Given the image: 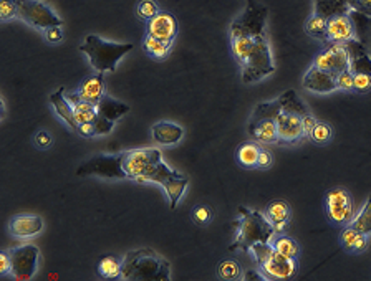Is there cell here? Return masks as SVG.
I'll return each instance as SVG.
<instances>
[{
	"mask_svg": "<svg viewBox=\"0 0 371 281\" xmlns=\"http://www.w3.org/2000/svg\"><path fill=\"white\" fill-rule=\"evenodd\" d=\"M239 220L234 222L237 233L234 242L230 243L229 251H250V247L255 243H270L274 238L275 230L267 220L265 215L257 212V210H250L247 207H239Z\"/></svg>",
	"mask_w": 371,
	"mask_h": 281,
	"instance_id": "obj_1",
	"label": "cell"
},
{
	"mask_svg": "<svg viewBox=\"0 0 371 281\" xmlns=\"http://www.w3.org/2000/svg\"><path fill=\"white\" fill-rule=\"evenodd\" d=\"M169 278H171V267L152 250L130 251L123 260L119 280L168 281Z\"/></svg>",
	"mask_w": 371,
	"mask_h": 281,
	"instance_id": "obj_2",
	"label": "cell"
},
{
	"mask_svg": "<svg viewBox=\"0 0 371 281\" xmlns=\"http://www.w3.org/2000/svg\"><path fill=\"white\" fill-rule=\"evenodd\" d=\"M133 50V43L103 40L98 35H88L80 45V52L88 56L90 63L98 73L117 72L118 61Z\"/></svg>",
	"mask_w": 371,
	"mask_h": 281,
	"instance_id": "obj_3",
	"label": "cell"
},
{
	"mask_svg": "<svg viewBox=\"0 0 371 281\" xmlns=\"http://www.w3.org/2000/svg\"><path fill=\"white\" fill-rule=\"evenodd\" d=\"M241 66H242V81L244 83H255L275 72L274 58H272L270 45L269 40H267V35L259 37L249 58H247Z\"/></svg>",
	"mask_w": 371,
	"mask_h": 281,
	"instance_id": "obj_4",
	"label": "cell"
},
{
	"mask_svg": "<svg viewBox=\"0 0 371 281\" xmlns=\"http://www.w3.org/2000/svg\"><path fill=\"white\" fill-rule=\"evenodd\" d=\"M136 182H154V184H159L168 196L169 209L174 210L177 204H179L181 197H183L186 187H188L189 180L183 174L174 171L164 160H161L156 165L154 171L148 174V176L139 177V179H136Z\"/></svg>",
	"mask_w": 371,
	"mask_h": 281,
	"instance_id": "obj_5",
	"label": "cell"
},
{
	"mask_svg": "<svg viewBox=\"0 0 371 281\" xmlns=\"http://www.w3.org/2000/svg\"><path fill=\"white\" fill-rule=\"evenodd\" d=\"M163 154L159 149L146 147V149H131V151L121 152V164L126 177L131 180L139 179V177L148 176L156 169Z\"/></svg>",
	"mask_w": 371,
	"mask_h": 281,
	"instance_id": "obj_6",
	"label": "cell"
},
{
	"mask_svg": "<svg viewBox=\"0 0 371 281\" xmlns=\"http://www.w3.org/2000/svg\"><path fill=\"white\" fill-rule=\"evenodd\" d=\"M265 22H267V7L255 0H247V6L242 15L232 22L229 28V39L232 37L249 35L259 37L265 35Z\"/></svg>",
	"mask_w": 371,
	"mask_h": 281,
	"instance_id": "obj_7",
	"label": "cell"
},
{
	"mask_svg": "<svg viewBox=\"0 0 371 281\" xmlns=\"http://www.w3.org/2000/svg\"><path fill=\"white\" fill-rule=\"evenodd\" d=\"M325 214L333 225H348L354 217V202L352 194L343 187L328 190L327 196H325Z\"/></svg>",
	"mask_w": 371,
	"mask_h": 281,
	"instance_id": "obj_8",
	"label": "cell"
},
{
	"mask_svg": "<svg viewBox=\"0 0 371 281\" xmlns=\"http://www.w3.org/2000/svg\"><path fill=\"white\" fill-rule=\"evenodd\" d=\"M80 177H101V179H128L123 171L121 154H98L77 169Z\"/></svg>",
	"mask_w": 371,
	"mask_h": 281,
	"instance_id": "obj_9",
	"label": "cell"
},
{
	"mask_svg": "<svg viewBox=\"0 0 371 281\" xmlns=\"http://www.w3.org/2000/svg\"><path fill=\"white\" fill-rule=\"evenodd\" d=\"M15 3H17V14L20 19L32 27L45 30L47 27L63 23V20L40 0H15Z\"/></svg>",
	"mask_w": 371,
	"mask_h": 281,
	"instance_id": "obj_10",
	"label": "cell"
},
{
	"mask_svg": "<svg viewBox=\"0 0 371 281\" xmlns=\"http://www.w3.org/2000/svg\"><path fill=\"white\" fill-rule=\"evenodd\" d=\"M10 253V262H12V271L10 275L15 280H32L39 268V260H40V251L39 248L32 243L27 245H20L14 250L9 251Z\"/></svg>",
	"mask_w": 371,
	"mask_h": 281,
	"instance_id": "obj_11",
	"label": "cell"
},
{
	"mask_svg": "<svg viewBox=\"0 0 371 281\" xmlns=\"http://www.w3.org/2000/svg\"><path fill=\"white\" fill-rule=\"evenodd\" d=\"M313 66L338 74L350 68V58L345 43H328L313 60Z\"/></svg>",
	"mask_w": 371,
	"mask_h": 281,
	"instance_id": "obj_12",
	"label": "cell"
},
{
	"mask_svg": "<svg viewBox=\"0 0 371 281\" xmlns=\"http://www.w3.org/2000/svg\"><path fill=\"white\" fill-rule=\"evenodd\" d=\"M259 268L265 280H292L299 273V262L294 258H287L274 250V253L262 264H259Z\"/></svg>",
	"mask_w": 371,
	"mask_h": 281,
	"instance_id": "obj_13",
	"label": "cell"
},
{
	"mask_svg": "<svg viewBox=\"0 0 371 281\" xmlns=\"http://www.w3.org/2000/svg\"><path fill=\"white\" fill-rule=\"evenodd\" d=\"M177 30H179V23H177V19L169 12H161L156 17H152L151 20H148L146 25V35L152 37V39L161 40V41H168V43H172L177 35Z\"/></svg>",
	"mask_w": 371,
	"mask_h": 281,
	"instance_id": "obj_14",
	"label": "cell"
},
{
	"mask_svg": "<svg viewBox=\"0 0 371 281\" xmlns=\"http://www.w3.org/2000/svg\"><path fill=\"white\" fill-rule=\"evenodd\" d=\"M327 39L328 43H346L357 39L352 17L348 14L330 17L327 20Z\"/></svg>",
	"mask_w": 371,
	"mask_h": 281,
	"instance_id": "obj_15",
	"label": "cell"
},
{
	"mask_svg": "<svg viewBox=\"0 0 371 281\" xmlns=\"http://www.w3.org/2000/svg\"><path fill=\"white\" fill-rule=\"evenodd\" d=\"M303 88L313 93H332L337 88V74L325 72V70L317 68V66H310L308 72L303 76Z\"/></svg>",
	"mask_w": 371,
	"mask_h": 281,
	"instance_id": "obj_16",
	"label": "cell"
},
{
	"mask_svg": "<svg viewBox=\"0 0 371 281\" xmlns=\"http://www.w3.org/2000/svg\"><path fill=\"white\" fill-rule=\"evenodd\" d=\"M277 127H279V143H297L305 136L302 116L282 113L277 116Z\"/></svg>",
	"mask_w": 371,
	"mask_h": 281,
	"instance_id": "obj_17",
	"label": "cell"
},
{
	"mask_svg": "<svg viewBox=\"0 0 371 281\" xmlns=\"http://www.w3.org/2000/svg\"><path fill=\"white\" fill-rule=\"evenodd\" d=\"M350 58V70L353 74L370 73L371 74V56L368 55L365 43L361 40L353 39L345 43Z\"/></svg>",
	"mask_w": 371,
	"mask_h": 281,
	"instance_id": "obj_18",
	"label": "cell"
},
{
	"mask_svg": "<svg viewBox=\"0 0 371 281\" xmlns=\"http://www.w3.org/2000/svg\"><path fill=\"white\" fill-rule=\"evenodd\" d=\"M9 230L17 238L35 237L43 230V220L37 215H19L10 220Z\"/></svg>",
	"mask_w": 371,
	"mask_h": 281,
	"instance_id": "obj_19",
	"label": "cell"
},
{
	"mask_svg": "<svg viewBox=\"0 0 371 281\" xmlns=\"http://www.w3.org/2000/svg\"><path fill=\"white\" fill-rule=\"evenodd\" d=\"M265 215L267 220L270 222V225L274 227L275 233H283L287 230L288 223L292 218V210L290 205L285 200H272L269 205L265 207Z\"/></svg>",
	"mask_w": 371,
	"mask_h": 281,
	"instance_id": "obj_20",
	"label": "cell"
},
{
	"mask_svg": "<svg viewBox=\"0 0 371 281\" xmlns=\"http://www.w3.org/2000/svg\"><path fill=\"white\" fill-rule=\"evenodd\" d=\"M152 139L154 143L163 144V146H172L184 138V129L176 123L159 121L151 127Z\"/></svg>",
	"mask_w": 371,
	"mask_h": 281,
	"instance_id": "obj_21",
	"label": "cell"
},
{
	"mask_svg": "<svg viewBox=\"0 0 371 281\" xmlns=\"http://www.w3.org/2000/svg\"><path fill=\"white\" fill-rule=\"evenodd\" d=\"M50 103H52L53 110H55V113L60 116L61 121L67 124L70 129H73L77 132L78 123L75 119V113H73L72 103L68 101L67 94H65V90L59 88L55 91V93H52L50 94Z\"/></svg>",
	"mask_w": 371,
	"mask_h": 281,
	"instance_id": "obj_22",
	"label": "cell"
},
{
	"mask_svg": "<svg viewBox=\"0 0 371 281\" xmlns=\"http://www.w3.org/2000/svg\"><path fill=\"white\" fill-rule=\"evenodd\" d=\"M249 134L259 144L279 143V127L275 119H262V121L249 124Z\"/></svg>",
	"mask_w": 371,
	"mask_h": 281,
	"instance_id": "obj_23",
	"label": "cell"
},
{
	"mask_svg": "<svg viewBox=\"0 0 371 281\" xmlns=\"http://www.w3.org/2000/svg\"><path fill=\"white\" fill-rule=\"evenodd\" d=\"M103 74L105 73L92 74V76L85 78L77 91L78 96L85 101L93 103V105H98V101L105 96V78H103Z\"/></svg>",
	"mask_w": 371,
	"mask_h": 281,
	"instance_id": "obj_24",
	"label": "cell"
},
{
	"mask_svg": "<svg viewBox=\"0 0 371 281\" xmlns=\"http://www.w3.org/2000/svg\"><path fill=\"white\" fill-rule=\"evenodd\" d=\"M97 111H98V116H101V118L117 123L121 116L130 113V106H128L126 103L118 101V99L111 98L105 93V96L98 101Z\"/></svg>",
	"mask_w": 371,
	"mask_h": 281,
	"instance_id": "obj_25",
	"label": "cell"
},
{
	"mask_svg": "<svg viewBox=\"0 0 371 281\" xmlns=\"http://www.w3.org/2000/svg\"><path fill=\"white\" fill-rule=\"evenodd\" d=\"M67 98L73 106V113H75V119H77L78 126H80V124L94 121V118L98 116L97 105H93V103H90V101H85V99H81L77 93L67 94Z\"/></svg>",
	"mask_w": 371,
	"mask_h": 281,
	"instance_id": "obj_26",
	"label": "cell"
},
{
	"mask_svg": "<svg viewBox=\"0 0 371 281\" xmlns=\"http://www.w3.org/2000/svg\"><path fill=\"white\" fill-rule=\"evenodd\" d=\"M283 113V105H282V98H275L272 101L267 103H259L255 106L252 116H250V124H255L262 119H277L279 114Z\"/></svg>",
	"mask_w": 371,
	"mask_h": 281,
	"instance_id": "obj_27",
	"label": "cell"
},
{
	"mask_svg": "<svg viewBox=\"0 0 371 281\" xmlns=\"http://www.w3.org/2000/svg\"><path fill=\"white\" fill-rule=\"evenodd\" d=\"M350 8L348 0H315V14L330 19V17L348 14Z\"/></svg>",
	"mask_w": 371,
	"mask_h": 281,
	"instance_id": "obj_28",
	"label": "cell"
},
{
	"mask_svg": "<svg viewBox=\"0 0 371 281\" xmlns=\"http://www.w3.org/2000/svg\"><path fill=\"white\" fill-rule=\"evenodd\" d=\"M259 152H261V146H259V143L250 140V143H244L242 146H239L236 152V159L244 169H255L257 167Z\"/></svg>",
	"mask_w": 371,
	"mask_h": 281,
	"instance_id": "obj_29",
	"label": "cell"
},
{
	"mask_svg": "<svg viewBox=\"0 0 371 281\" xmlns=\"http://www.w3.org/2000/svg\"><path fill=\"white\" fill-rule=\"evenodd\" d=\"M272 247L277 253L287 256V258H294L297 260L300 256V245L295 242L292 237H287V235H280L272 240Z\"/></svg>",
	"mask_w": 371,
	"mask_h": 281,
	"instance_id": "obj_30",
	"label": "cell"
},
{
	"mask_svg": "<svg viewBox=\"0 0 371 281\" xmlns=\"http://www.w3.org/2000/svg\"><path fill=\"white\" fill-rule=\"evenodd\" d=\"M172 43H168V41H161L152 39V37H148L144 39L143 48L144 52L148 53L151 58H154V60H164L169 55V52H171Z\"/></svg>",
	"mask_w": 371,
	"mask_h": 281,
	"instance_id": "obj_31",
	"label": "cell"
},
{
	"mask_svg": "<svg viewBox=\"0 0 371 281\" xmlns=\"http://www.w3.org/2000/svg\"><path fill=\"white\" fill-rule=\"evenodd\" d=\"M305 32L308 35L313 37V39H319L321 41H327V19L321 15L313 14L312 17H308V20L305 22Z\"/></svg>",
	"mask_w": 371,
	"mask_h": 281,
	"instance_id": "obj_32",
	"label": "cell"
},
{
	"mask_svg": "<svg viewBox=\"0 0 371 281\" xmlns=\"http://www.w3.org/2000/svg\"><path fill=\"white\" fill-rule=\"evenodd\" d=\"M350 225H352L353 229H357L358 231H361V233L371 235V196L368 197V200L365 202V205L361 207L360 212L354 214Z\"/></svg>",
	"mask_w": 371,
	"mask_h": 281,
	"instance_id": "obj_33",
	"label": "cell"
},
{
	"mask_svg": "<svg viewBox=\"0 0 371 281\" xmlns=\"http://www.w3.org/2000/svg\"><path fill=\"white\" fill-rule=\"evenodd\" d=\"M121 268L123 262H119L117 256H105L98 263V273H100L103 278L108 280L119 278L121 276Z\"/></svg>",
	"mask_w": 371,
	"mask_h": 281,
	"instance_id": "obj_34",
	"label": "cell"
},
{
	"mask_svg": "<svg viewBox=\"0 0 371 281\" xmlns=\"http://www.w3.org/2000/svg\"><path fill=\"white\" fill-rule=\"evenodd\" d=\"M217 275H219L221 280H228V281L239 280L242 275L241 264H239L237 262H234V260H224V262H221L219 268H217Z\"/></svg>",
	"mask_w": 371,
	"mask_h": 281,
	"instance_id": "obj_35",
	"label": "cell"
},
{
	"mask_svg": "<svg viewBox=\"0 0 371 281\" xmlns=\"http://www.w3.org/2000/svg\"><path fill=\"white\" fill-rule=\"evenodd\" d=\"M308 138H310L313 143H317V144H327L333 138V129L328 126L327 123L317 121V124L313 126V129H312Z\"/></svg>",
	"mask_w": 371,
	"mask_h": 281,
	"instance_id": "obj_36",
	"label": "cell"
},
{
	"mask_svg": "<svg viewBox=\"0 0 371 281\" xmlns=\"http://www.w3.org/2000/svg\"><path fill=\"white\" fill-rule=\"evenodd\" d=\"M136 14H138L139 19L143 20H151L152 17H156L159 14V7L154 0H139L138 7H136Z\"/></svg>",
	"mask_w": 371,
	"mask_h": 281,
	"instance_id": "obj_37",
	"label": "cell"
},
{
	"mask_svg": "<svg viewBox=\"0 0 371 281\" xmlns=\"http://www.w3.org/2000/svg\"><path fill=\"white\" fill-rule=\"evenodd\" d=\"M250 253L254 256V262L257 264H262L269 256L274 253V247L270 243H255L250 247Z\"/></svg>",
	"mask_w": 371,
	"mask_h": 281,
	"instance_id": "obj_38",
	"label": "cell"
},
{
	"mask_svg": "<svg viewBox=\"0 0 371 281\" xmlns=\"http://www.w3.org/2000/svg\"><path fill=\"white\" fill-rule=\"evenodd\" d=\"M360 233H361V231H358L357 229H353V227L348 223V227H345V229L341 230V233H340L341 247H343L345 250L353 251L354 242H357L358 235H360Z\"/></svg>",
	"mask_w": 371,
	"mask_h": 281,
	"instance_id": "obj_39",
	"label": "cell"
},
{
	"mask_svg": "<svg viewBox=\"0 0 371 281\" xmlns=\"http://www.w3.org/2000/svg\"><path fill=\"white\" fill-rule=\"evenodd\" d=\"M192 220L197 225H208L212 220V210L205 205H197L192 209Z\"/></svg>",
	"mask_w": 371,
	"mask_h": 281,
	"instance_id": "obj_40",
	"label": "cell"
},
{
	"mask_svg": "<svg viewBox=\"0 0 371 281\" xmlns=\"http://www.w3.org/2000/svg\"><path fill=\"white\" fill-rule=\"evenodd\" d=\"M353 78L354 74L352 73V70H345V72L337 74V88L343 90V91H352L354 90L353 85Z\"/></svg>",
	"mask_w": 371,
	"mask_h": 281,
	"instance_id": "obj_41",
	"label": "cell"
},
{
	"mask_svg": "<svg viewBox=\"0 0 371 281\" xmlns=\"http://www.w3.org/2000/svg\"><path fill=\"white\" fill-rule=\"evenodd\" d=\"M14 17H19L17 3L12 2V0H0V19L10 20Z\"/></svg>",
	"mask_w": 371,
	"mask_h": 281,
	"instance_id": "obj_42",
	"label": "cell"
},
{
	"mask_svg": "<svg viewBox=\"0 0 371 281\" xmlns=\"http://www.w3.org/2000/svg\"><path fill=\"white\" fill-rule=\"evenodd\" d=\"M93 126H94V131H97V136H105V134H110V132L113 131L114 123L108 121V119H105V118H101V116H97L93 121Z\"/></svg>",
	"mask_w": 371,
	"mask_h": 281,
	"instance_id": "obj_43",
	"label": "cell"
},
{
	"mask_svg": "<svg viewBox=\"0 0 371 281\" xmlns=\"http://www.w3.org/2000/svg\"><path fill=\"white\" fill-rule=\"evenodd\" d=\"M43 37L48 43H60V41L63 40V30H61V25L47 27L43 30Z\"/></svg>",
	"mask_w": 371,
	"mask_h": 281,
	"instance_id": "obj_44",
	"label": "cell"
},
{
	"mask_svg": "<svg viewBox=\"0 0 371 281\" xmlns=\"http://www.w3.org/2000/svg\"><path fill=\"white\" fill-rule=\"evenodd\" d=\"M354 90L368 91L371 90V74L370 73H357L353 78Z\"/></svg>",
	"mask_w": 371,
	"mask_h": 281,
	"instance_id": "obj_45",
	"label": "cell"
},
{
	"mask_svg": "<svg viewBox=\"0 0 371 281\" xmlns=\"http://www.w3.org/2000/svg\"><path fill=\"white\" fill-rule=\"evenodd\" d=\"M350 8L358 14L371 17V0H348Z\"/></svg>",
	"mask_w": 371,
	"mask_h": 281,
	"instance_id": "obj_46",
	"label": "cell"
},
{
	"mask_svg": "<svg viewBox=\"0 0 371 281\" xmlns=\"http://www.w3.org/2000/svg\"><path fill=\"white\" fill-rule=\"evenodd\" d=\"M34 143L39 149H48L53 144V138L48 131H39L35 134Z\"/></svg>",
	"mask_w": 371,
	"mask_h": 281,
	"instance_id": "obj_47",
	"label": "cell"
},
{
	"mask_svg": "<svg viewBox=\"0 0 371 281\" xmlns=\"http://www.w3.org/2000/svg\"><path fill=\"white\" fill-rule=\"evenodd\" d=\"M272 163H274V156L269 149L261 147V152H259V159H257V167L259 169H269Z\"/></svg>",
	"mask_w": 371,
	"mask_h": 281,
	"instance_id": "obj_48",
	"label": "cell"
},
{
	"mask_svg": "<svg viewBox=\"0 0 371 281\" xmlns=\"http://www.w3.org/2000/svg\"><path fill=\"white\" fill-rule=\"evenodd\" d=\"M12 271V262L9 251H2L0 253V275H9Z\"/></svg>",
	"mask_w": 371,
	"mask_h": 281,
	"instance_id": "obj_49",
	"label": "cell"
},
{
	"mask_svg": "<svg viewBox=\"0 0 371 281\" xmlns=\"http://www.w3.org/2000/svg\"><path fill=\"white\" fill-rule=\"evenodd\" d=\"M77 132L81 136V138H97V131H94L93 121L80 124V126H78Z\"/></svg>",
	"mask_w": 371,
	"mask_h": 281,
	"instance_id": "obj_50",
	"label": "cell"
},
{
	"mask_svg": "<svg viewBox=\"0 0 371 281\" xmlns=\"http://www.w3.org/2000/svg\"><path fill=\"white\" fill-rule=\"evenodd\" d=\"M302 124H303V131H305V136H310V132L313 129V126L317 124V119L313 118L312 113L305 114L302 116Z\"/></svg>",
	"mask_w": 371,
	"mask_h": 281,
	"instance_id": "obj_51",
	"label": "cell"
},
{
	"mask_svg": "<svg viewBox=\"0 0 371 281\" xmlns=\"http://www.w3.org/2000/svg\"><path fill=\"white\" fill-rule=\"evenodd\" d=\"M366 247H368V235L360 233L358 235L357 242H354L353 251H357V253H363V251L366 250Z\"/></svg>",
	"mask_w": 371,
	"mask_h": 281,
	"instance_id": "obj_52",
	"label": "cell"
},
{
	"mask_svg": "<svg viewBox=\"0 0 371 281\" xmlns=\"http://www.w3.org/2000/svg\"><path fill=\"white\" fill-rule=\"evenodd\" d=\"M242 280H245V281H262V280H265V276L262 275V271H252V270H249V271H245L244 273V276H242Z\"/></svg>",
	"mask_w": 371,
	"mask_h": 281,
	"instance_id": "obj_53",
	"label": "cell"
},
{
	"mask_svg": "<svg viewBox=\"0 0 371 281\" xmlns=\"http://www.w3.org/2000/svg\"><path fill=\"white\" fill-rule=\"evenodd\" d=\"M12 2H15V0H12Z\"/></svg>",
	"mask_w": 371,
	"mask_h": 281,
	"instance_id": "obj_54",
	"label": "cell"
}]
</instances>
